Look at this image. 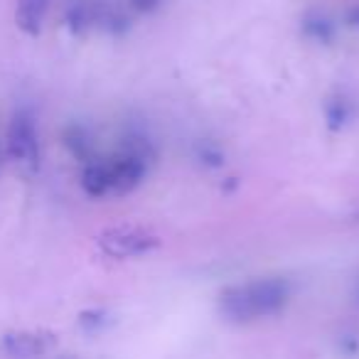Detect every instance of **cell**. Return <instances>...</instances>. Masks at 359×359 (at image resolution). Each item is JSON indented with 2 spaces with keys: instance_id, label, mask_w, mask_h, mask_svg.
I'll list each match as a JSON object with an SVG mask.
<instances>
[{
  "instance_id": "cell-3",
  "label": "cell",
  "mask_w": 359,
  "mask_h": 359,
  "mask_svg": "<svg viewBox=\"0 0 359 359\" xmlns=\"http://www.w3.org/2000/svg\"><path fill=\"white\" fill-rule=\"evenodd\" d=\"M99 244L104 254L114 256V259H133V256L150 254L160 241L158 236L140 226H116V229L101 234Z\"/></svg>"
},
{
  "instance_id": "cell-6",
  "label": "cell",
  "mask_w": 359,
  "mask_h": 359,
  "mask_svg": "<svg viewBox=\"0 0 359 359\" xmlns=\"http://www.w3.org/2000/svg\"><path fill=\"white\" fill-rule=\"evenodd\" d=\"M65 140L74 155H79V158H89V138H86V133L81 128H76V126L74 128H69L65 133Z\"/></svg>"
},
{
  "instance_id": "cell-1",
  "label": "cell",
  "mask_w": 359,
  "mask_h": 359,
  "mask_svg": "<svg viewBox=\"0 0 359 359\" xmlns=\"http://www.w3.org/2000/svg\"><path fill=\"white\" fill-rule=\"evenodd\" d=\"M290 283L285 278H251L222 290L219 313L229 323H256L280 313L290 300Z\"/></svg>"
},
{
  "instance_id": "cell-5",
  "label": "cell",
  "mask_w": 359,
  "mask_h": 359,
  "mask_svg": "<svg viewBox=\"0 0 359 359\" xmlns=\"http://www.w3.org/2000/svg\"><path fill=\"white\" fill-rule=\"evenodd\" d=\"M47 6H50V0H20L15 13L18 27L27 35H40Z\"/></svg>"
},
{
  "instance_id": "cell-4",
  "label": "cell",
  "mask_w": 359,
  "mask_h": 359,
  "mask_svg": "<svg viewBox=\"0 0 359 359\" xmlns=\"http://www.w3.org/2000/svg\"><path fill=\"white\" fill-rule=\"evenodd\" d=\"M55 342L57 339L52 332H35V330H15L3 334V349L15 359H35Z\"/></svg>"
},
{
  "instance_id": "cell-2",
  "label": "cell",
  "mask_w": 359,
  "mask_h": 359,
  "mask_svg": "<svg viewBox=\"0 0 359 359\" xmlns=\"http://www.w3.org/2000/svg\"><path fill=\"white\" fill-rule=\"evenodd\" d=\"M6 155L27 168L40 165V138H37V126L30 111L20 109L13 114L6 133Z\"/></svg>"
},
{
  "instance_id": "cell-7",
  "label": "cell",
  "mask_w": 359,
  "mask_h": 359,
  "mask_svg": "<svg viewBox=\"0 0 359 359\" xmlns=\"http://www.w3.org/2000/svg\"><path fill=\"white\" fill-rule=\"evenodd\" d=\"M130 6H133L135 11H140V13H150V11H155V8L160 6V0H130Z\"/></svg>"
},
{
  "instance_id": "cell-9",
  "label": "cell",
  "mask_w": 359,
  "mask_h": 359,
  "mask_svg": "<svg viewBox=\"0 0 359 359\" xmlns=\"http://www.w3.org/2000/svg\"><path fill=\"white\" fill-rule=\"evenodd\" d=\"M352 22H354V25L359 27V8H357V11H354V15H352Z\"/></svg>"
},
{
  "instance_id": "cell-8",
  "label": "cell",
  "mask_w": 359,
  "mask_h": 359,
  "mask_svg": "<svg viewBox=\"0 0 359 359\" xmlns=\"http://www.w3.org/2000/svg\"><path fill=\"white\" fill-rule=\"evenodd\" d=\"M3 163H6V140H0V170H3Z\"/></svg>"
}]
</instances>
